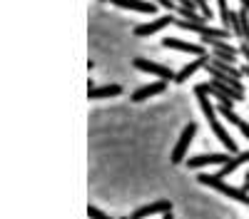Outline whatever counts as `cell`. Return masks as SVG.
I'll list each match as a JSON object with an SVG mask.
<instances>
[{"label": "cell", "instance_id": "9a60e30c", "mask_svg": "<svg viewBox=\"0 0 249 219\" xmlns=\"http://www.w3.org/2000/svg\"><path fill=\"white\" fill-rule=\"evenodd\" d=\"M122 87L120 85H102V87H88V97L90 100H102V97H115L120 95Z\"/></svg>", "mask_w": 249, "mask_h": 219}, {"label": "cell", "instance_id": "d6986e66", "mask_svg": "<svg viewBox=\"0 0 249 219\" xmlns=\"http://www.w3.org/2000/svg\"><path fill=\"white\" fill-rule=\"evenodd\" d=\"M242 8H247V10H249V0H242Z\"/></svg>", "mask_w": 249, "mask_h": 219}, {"label": "cell", "instance_id": "ffe728a7", "mask_svg": "<svg viewBox=\"0 0 249 219\" xmlns=\"http://www.w3.org/2000/svg\"><path fill=\"white\" fill-rule=\"evenodd\" d=\"M162 219H172V212H167V214H162Z\"/></svg>", "mask_w": 249, "mask_h": 219}, {"label": "cell", "instance_id": "e0dca14e", "mask_svg": "<svg viewBox=\"0 0 249 219\" xmlns=\"http://www.w3.org/2000/svg\"><path fill=\"white\" fill-rule=\"evenodd\" d=\"M157 5H162L164 10H170V13L172 10H179V5L175 3V0H157Z\"/></svg>", "mask_w": 249, "mask_h": 219}, {"label": "cell", "instance_id": "277c9868", "mask_svg": "<svg viewBox=\"0 0 249 219\" xmlns=\"http://www.w3.org/2000/svg\"><path fill=\"white\" fill-rule=\"evenodd\" d=\"M232 159V154L227 152H210V154H197V157H190L187 159V165H190L192 169H199V167H207V165H227Z\"/></svg>", "mask_w": 249, "mask_h": 219}, {"label": "cell", "instance_id": "8992f818", "mask_svg": "<svg viewBox=\"0 0 249 219\" xmlns=\"http://www.w3.org/2000/svg\"><path fill=\"white\" fill-rule=\"evenodd\" d=\"M207 63H210V57L207 55H197V60H192V63H187L177 75H175V83L177 85H182V83H187V80H190L197 70H202V67H207Z\"/></svg>", "mask_w": 249, "mask_h": 219}, {"label": "cell", "instance_id": "2e32d148", "mask_svg": "<svg viewBox=\"0 0 249 219\" xmlns=\"http://www.w3.org/2000/svg\"><path fill=\"white\" fill-rule=\"evenodd\" d=\"M212 48H214V52H227V55H234L237 57V50L230 45V43H224V40H207Z\"/></svg>", "mask_w": 249, "mask_h": 219}, {"label": "cell", "instance_id": "30bf717a", "mask_svg": "<svg viewBox=\"0 0 249 219\" xmlns=\"http://www.w3.org/2000/svg\"><path fill=\"white\" fill-rule=\"evenodd\" d=\"M164 90H167V80H160V83H152V85H144L140 90L132 92V102H142V100H147L152 95H162Z\"/></svg>", "mask_w": 249, "mask_h": 219}, {"label": "cell", "instance_id": "9c48e42d", "mask_svg": "<svg viewBox=\"0 0 249 219\" xmlns=\"http://www.w3.org/2000/svg\"><path fill=\"white\" fill-rule=\"evenodd\" d=\"M162 48H167V50H182V52H192V55H204V48H202V45L184 43V40H177V37H164V40H162Z\"/></svg>", "mask_w": 249, "mask_h": 219}, {"label": "cell", "instance_id": "ac0fdd59", "mask_svg": "<svg viewBox=\"0 0 249 219\" xmlns=\"http://www.w3.org/2000/svg\"><path fill=\"white\" fill-rule=\"evenodd\" d=\"M239 52L247 57V65H249V43H244V40H242V48H239Z\"/></svg>", "mask_w": 249, "mask_h": 219}, {"label": "cell", "instance_id": "3957f363", "mask_svg": "<svg viewBox=\"0 0 249 219\" xmlns=\"http://www.w3.org/2000/svg\"><path fill=\"white\" fill-rule=\"evenodd\" d=\"M197 135V122H190L184 130H182V135H179V139H177V145H175V150H172V165H179L182 159H184V152H187V147H190V142H192V137Z\"/></svg>", "mask_w": 249, "mask_h": 219}, {"label": "cell", "instance_id": "8fae6325", "mask_svg": "<svg viewBox=\"0 0 249 219\" xmlns=\"http://www.w3.org/2000/svg\"><path fill=\"white\" fill-rule=\"evenodd\" d=\"M112 5L117 8H124V10H137V13H155V3H150V0H110Z\"/></svg>", "mask_w": 249, "mask_h": 219}, {"label": "cell", "instance_id": "7c38bea8", "mask_svg": "<svg viewBox=\"0 0 249 219\" xmlns=\"http://www.w3.org/2000/svg\"><path fill=\"white\" fill-rule=\"evenodd\" d=\"M219 115H222L224 119H230V122H232V125H234V127L249 139V122H244V119L232 110V105H219Z\"/></svg>", "mask_w": 249, "mask_h": 219}, {"label": "cell", "instance_id": "7a4b0ae2", "mask_svg": "<svg viewBox=\"0 0 249 219\" xmlns=\"http://www.w3.org/2000/svg\"><path fill=\"white\" fill-rule=\"evenodd\" d=\"M207 85H210V92L219 100V105H232V102H239L244 97V92L234 90L232 85L222 83V80H212V83H207Z\"/></svg>", "mask_w": 249, "mask_h": 219}, {"label": "cell", "instance_id": "5b68a950", "mask_svg": "<svg viewBox=\"0 0 249 219\" xmlns=\"http://www.w3.org/2000/svg\"><path fill=\"white\" fill-rule=\"evenodd\" d=\"M132 65H135L137 70H142V72L157 75V77H162V80H175V75H177V72H172L170 67H164V65H160V63H152V60H144V57H135Z\"/></svg>", "mask_w": 249, "mask_h": 219}, {"label": "cell", "instance_id": "ba28073f", "mask_svg": "<svg viewBox=\"0 0 249 219\" xmlns=\"http://www.w3.org/2000/svg\"><path fill=\"white\" fill-rule=\"evenodd\" d=\"M167 212H172V202H170V199H160V202H152V204H147V207H140L132 217H135V219H144V217L167 214Z\"/></svg>", "mask_w": 249, "mask_h": 219}, {"label": "cell", "instance_id": "44dd1931", "mask_svg": "<svg viewBox=\"0 0 249 219\" xmlns=\"http://www.w3.org/2000/svg\"><path fill=\"white\" fill-rule=\"evenodd\" d=\"M242 72H244V75H247V77H249V65H247V67H244V70H242Z\"/></svg>", "mask_w": 249, "mask_h": 219}, {"label": "cell", "instance_id": "603a6c76", "mask_svg": "<svg viewBox=\"0 0 249 219\" xmlns=\"http://www.w3.org/2000/svg\"><path fill=\"white\" fill-rule=\"evenodd\" d=\"M127 219H135V217H127Z\"/></svg>", "mask_w": 249, "mask_h": 219}, {"label": "cell", "instance_id": "5bb4252c", "mask_svg": "<svg viewBox=\"0 0 249 219\" xmlns=\"http://www.w3.org/2000/svg\"><path fill=\"white\" fill-rule=\"evenodd\" d=\"M249 162V150L247 152H239V154H232V159L227 165H222V169H219V177H227V174H232L234 169H239L242 165H247Z\"/></svg>", "mask_w": 249, "mask_h": 219}, {"label": "cell", "instance_id": "7402d4cb", "mask_svg": "<svg viewBox=\"0 0 249 219\" xmlns=\"http://www.w3.org/2000/svg\"><path fill=\"white\" fill-rule=\"evenodd\" d=\"M102 3H110V0H102Z\"/></svg>", "mask_w": 249, "mask_h": 219}, {"label": "cell", "instance_id": "4fadbf2b", "mask_svg": "<svg viewBox=\"0 0 249 219\" xmlns=\"http://www.w3.org/2000/svg\"><path fill=\"white\" fill-rule=\"evenodd\" d=\"M210 67H214V70H219V72H224V75H232V77H242V70H237L234 67V63H227V60H222V57H210V63H207Z\"/></svg>", "mask_w": 249, "mask_h": 219}, {"label": "cell", "instance_id": "6da1fadb", "mask_svg": "<svg viewBox=\"0 0 249 219\" xmlns=\"http://www.w3.org/2000/svg\"><path fill=\"white\" fill-rule=\"evenodd\" d=\"M197 182H199V185H204V187H212V189H217L219 194H224V197L234 199V202H239V204H247V207H249V192H244L242 187H232V185H227V182H224V177H219V174L202 172V174H197Z\"/></svg>", "mask_w": 249, "mask_h": 219}, {"label": "cell", "instance_id": "52a82bcc", "mask_svg": "<svg viewBox=\"0 0 249 219\" xmlns=\"http://www.w3.org/2000/svg\"><path fill=\"white\" fill-rule=\"evenodd\" d=\"M170 23H175V17H172V15H162V17L152 20V23L137 25V28H135V35H137V37H147V35H152V33H160L162 28H167Z\"/></svg>", "mask_w": 249, "mask_h": 219}]
</instances>
